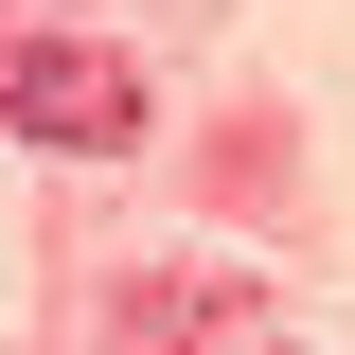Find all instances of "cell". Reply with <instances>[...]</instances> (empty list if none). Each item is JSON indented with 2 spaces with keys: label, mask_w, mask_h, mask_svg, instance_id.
<instances>
[{
  "label": "cell",
  "mask_w": 355,
  "mask_h": 355,
  "mask_svg": "<svg viewBox=\"0 0 355 355\" xmlns=\"http://www.w3.org/2000/svg\"><path fill=\"white\" fill-rule=\"evenodd\" d=\"M0 125L53 142V160H125L142 142V71L107 36H0Z\"/></svg>",
  "instance_id": "cell-1"
}]
</instances>
